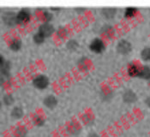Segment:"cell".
Masks as SVG:
<instances>
[{"mask_svg": "<svg viewBox=\"0 0 150 137\" xmlns=\"http://www.w3.org/2000/svg\"><path fill=\"white\" fill-rule=\"evenodd\" d=\"M89 48L92 52H95V53H100L104 51L105 45L100 39L96 38V39H93L91 41Z\"/></svg>", "mask_w": 150, "mask_h": 137, "instance_id": "cell-1", "label": "cell"}, {"mask_svg": "<svg viewBox=\"0 0 150 137\" xmlns=\"http://www.w3.org/2000/svg\"><path fill=\"white\" fill-rule=\"evenodd\" d=\"M33 84L39 89H44V88H46L48 87L49 80H48V78L46 76H43V75H40V76H36L34 79Z\"/></svg>", "mask_w": 150, "mask_h": 137, "instance_id": "cell-2", "label": "cell"}, {"mask_svg": "<svg viewBox=\"0 0 150 137\" xmlns=\"http://www.w3.org/2000/svg\"><path fill=\"white\" fill-rule=\"evenodd\" d=\"M53 32H54V28L50 23H44L39 28V33L42 34L45 38L51 36L53 34Z\"/></svg>", "mask_w": 150, "mask_h": 137, "instance_id": "cell-3", "label": "cell"}, {"mask_svg": "<svg viewBox=\"0 0 150 137\" xmlns=\"http://www.w3.org/2000/svg\"><path fill=\"white\" fill-rule=\"evenodd\" d=\"M29 20H30V13L26 9L21 10L16 15V21H17V23H27Z\"/></svg>", "mask_w": 150, "mask_h": 137, "instance_id": "cell-4", "label": "cell"}, {"mask_svg": "<svg viewBox=\"0 0 150 137\" xmlns=\"http://www.w3.org/2000/svg\"><path fill=\"white\" fill-rule=\"evenodd\" d=\"M117 49L121 54H127L131 51V46L127 40H121L117 46Z\"/></svg>", "mask_w": 150, "mask_h": 137, "instance_id": "cell-5", "label": "cell"}, {"mask_svg": "<svg viewBox=\"0 0 150 137\" xmlns=\"http://www.w3.org/2000/svg\"><path fill=\"white\" fill-rule=\"evenodd\" d=\"M140 71H141V67H139L137 64H131L129 68H128V74L129 76H130L131 77H137L139 76L140 75Z\"/></svg>", "mask_w": 150, "mask_h": 137, "instance_id": "cell-6", "label": "cell"}, {"mask_svg": "<svg viewBox=\"0 0 150 137\" xmlns=\"http://www.w3.org/2000/svg\"><path fill=\"white\" fill-rule=\"evenodd\" d=\"M57 103H58L57 99L54 96H52V95L46 96V99L44 100V104H45V105L47 106L48 108H53V107H55L56 105H57Z\"/></svg>", "mask_w": 150, "mask_h": 137, "instance_id": "cell-7", "label": "cell"}, {"mask_svg": "<svg viewBox=\"0 0 150 137\" xmlns=\"http://www.w3.org/2000/svg\"><path fill=\"white\" fill-rule=\"evenodd\" d=\"M139 77L144 78V79H149L150 78V68L149 66H143L141 68Z\"/></svg>", "mask_w": 150, "mask_h": 137, "instance_id": "cell-8", "label": "cell"}, {"mask_svg": "<svg viewBox=\"0 0 150 137\" xmlns=\"http://www.w3.org/2000/svg\"><path fill=\"white\" fill-rule=\"evenodd\" d=\"M10 46H11L12 51H18L22 46V41L18 39H14L11 42Z\"/></svg>", "mask_w": 150, "mask_h": 137, "instance_id": "cell-9", "label": "cell"}, {"mask_svg": "<svg viewBox=\"0 0 150 137\" xmlns=\"http://www.w3.org/2000/svg\"><path fill=\"white\" fill-rule=\"evenodd\" d=\"M124 99L126 102H134L137 100V97L135 95V93L131 91H128L127 93H125V94L124 95Z\"/></svg>", "mask_w": 150, "mask_h": 137, "instance_id": "cell-10", "label": "cell"}, {"mask_svg": "<svg viewBox=\"0 0 150 137\" xmlns=\"http://www.w3.org/2000/svg\"><path fill=\"white\" fill-rule=\"evenodd\" d=\"M13 15H15V14L11 13V12L5 14V16H4V21H5V23H9V24H13L14 22H17L16 21V16H13Z\"/></svg>", "mask_w": 150, "mask_h": 137, "instance_id": "cell-11", "label": "cell"}, {"mask_svg": "<svg viewBox=\"0 0 150 137\" xmlns=\"http://www.w3.org/2000/svg\"><path fill=\"white\" fill-rule=\"evenodd\" d=\"M141 57L144 61H150V48L146 47L141 52Z\"/></svg>", "mask_w": 150, "mask_h": 137, "instance_id": "cell-12", "label": "cell"}, {"mask_svg": "<svg viewBox=\"0 0 150 137\" xmlns=\"http://www.w3.org/2000/svg\"><path fill=\"white\" fill-rule=\"evenodd\" d=\"M23 115V111L20 107H15L11 112V116L15 118H21Z\"/></svg>", "mask_w": 150, "mask_h": 137, "instance_id": "cell-13", "label": "cell"}, {"mask_svg": "<svg viewBox=\"0 0 150 137\" xmlns=\"http://www.w3.org/2000/svg\"><path fill=\"white\" fill-rule=\"evenodd\" d=\"M44 40H45V37L42 34H40L39 32L37 34H35V36H34V41H35L36 44H41V43H43Z\"/></svg>", "mask_w": 150, "mask_h": 137, "instance_id": "cell-14", "label": "cell"}, {"mask_svg": "<svg viewBox=\"0 0 150 137\" xmlns=\"http://www.w3.org/2000/svg\"><path fill=\"white\" fill-rule=\"evenodd\" d=\"M136 12H137V9L136 8H133V7L127 8L125 10V17H132V16H135Z\"/></svg>", "mask_w": 150, "mask_h": 137, "instance_id": "cell-15", "label": "cell"}, {"mask_svg": "<svg viewBox=\"0 0 150 137\" xmlns=\"http://www.w3.org/2000/svg\"><path fill=\"white\" fill-rule=\"evenodd\" d=\"M4 103L6 104V105H11L13 101H14V100H13V98H12L11 96H10V95H5L4 96Z\"/></svg>", "mask_w": 150, "mask_h": 137, "instance_id": "cell-16", "label": "cell"}, {"mask_svg": "<svg viewBox=\"0 0 150 137\" xmlns=\"http://www.w3.org/2000/svg\"><path fill=\"white\" fill-rule=\"evenodd\" d=\"M146 104H147V105H148L150 107V97H149V98L146 100Z\"/></svg>", "mask_w": 150, "mask_h": 137, "instance_id": "cell-17", "label": "cell"}]
</instances>
